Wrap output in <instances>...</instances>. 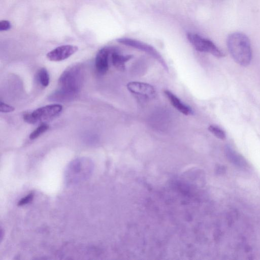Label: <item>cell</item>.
I'll list each match as a JSON object with an SVG mask.
<instances>
[{"mask_svg":"<svg viewBox=\"0 0 260 260\" xmlns=\"http://www.w3.org/2000/svg\"><path fill=\"white\" fill-rule=\"evenodd\" d=\"M112 48L104 47L98 52L95 60L96 71L101 75L107 73L109 69V59Z\"/></svg>","mask_w":260,"mask_h":260,"instance_id":"8","label":"cell"},{"mask_svg":"<svg viewBox=\"0 0 260 260\" xmlns=\"http://www.w3.org/2000/svg\"><path fill=\"white\" fill-rule=\"evenodd\" d=\"M78 48L76 46L64 45L58 46L47 54V58L53 61H59L64 60L77 51Z\"/></svg>","mask_w":260,"mask_h":260,"instance_id":"6","label":"cell"},{"mask_svg":"<svg viewBox=\"0 0 260 260\" xmlns=\"http://www.w3.org/2000/svg\"><path fill=\"white\" fill-rule=\"evenodd\" d=\"M224 151L227 159L231 163L239 167L247 166V163L244 157L231 146L226 145L224 148Z\"/></svg>","mask_w":260,"mask_h":260,"instance_id":"10","label":"cell"},{"mask_svg":"<svg viewBox=\"0 0 260 260\" xmlns=\"http://www.w3.org/2000/svg\"><path fill=\"white\" fill-rule=\"evenodd\" d=\"M49 128V126L46 123H42L37 128H36L29 135V138L31 140H34L43 133L45 132Z\"/></svg>","mask_w":260,"mask_h":260,"instance_id":"13","label":"cell"},{"mask_svg":"<svg viewBox=\"0 0 260 260\" xmlns=\"http://www.w3.org/2000/svg\"><path fill=\"white\" fill-rule=\"evenodd\" d=\"M38 79L40 84L46 87L49 83V75L46 68H42L38 73Z\"/></svg>","mask_w":260,"mask_h":260,"instance_id":"12","label":"cell"},{"mask_svg":"<svg viewBox=\"0 0 260 260\" xmlns=\"http://www.w3.org/2000/svg\"><path fill=\"white\" fill-rule=\"evenodd\" d=\"M208 130L219 139L224 140L226 138V135L224 132L216 125H210L208 127Z\"/></svg>","mask_w":260,"mask_h":260,"instance_id":"14","label":"cell"},{"mask_svg":"<svg viewBox=\"0 0 260 260\" xmlns=\"http://www.w3.org/2000/svg\"><path fill=\"white\" fill-rule=\"evenodd\" d=\"M11 27L10 22L6 20H2L0 22V30L1 31L3 30H7L10 29Z\"/></svg>","mask_w":260,"mask_h":260,"instance_id":"17","label":"cell"},{"mask_svg":"<svg viewBox=\"0 0 260 260\" xmlns=\"http://www.w3.org/2000/svg\"><path fill=\"white\" fill-rule=\"evenodd\" d=\"M33 193H29L25 197L21 199V200H20L18 203V205L21 206L29 203L32 201V200L33 199Z\"/></svg>","mask_w":260,"mask_h":260,"instance_id":"16","label":"cell"},{"mask_svg":"<svg viewBox=\"0 0 260 260\" xmlns=\"http://www.w3.org/2000/svg\"><path fill=\"white\" fill-rule=\"evenodd\" d=\"M252 250V248L249 245H246L245 247V251L246 252H250Z\"/></svg>","mask_w":260,"mask_h":260,"instance_id":"19","label":"cell"},{"mask_svg":"<svg viewBox=\"0 0 260 260\" xmlns=\"http://www.w3.org/2000/svg\"><path fill=\"white\" fill-rule=\"evenodd\" d=\"M110 57L112 64L115 68L119 71H123L125 69V62L130 60L133 57V55L120 54L115 49L113 48Z\"/></svg>","mask_w":260,"mask_h":260,"instance_id":"11","label":"cell"},{"mask_svg":"<svg viewBox=\"0 0 260 260\" xmlns=\"http://www.w3.org/2000/svg\"><path fill=\"white\" fill-rule=\"evenodd\" d=\"M62 109V106L59 104L46 105L35 110L31 113H25L23 119L30 124L45 122L57 116Z\"/></svg>","mask_w":260,"mask_h":260,"instance_id":"3","label":"cell"},{"mask_svg":"<svg viewBox=\"0 0 260 260\" xmlns=\"http://www.w3.org/2000/svg\"><path fill=\"white\" fill-rule=\"evenodd\" d=\"M226 172V168L224 166L218 165L215 168V173L219 175H222Z\"/></svg>","mask_w":260,"mask_h":260,"instance_id":"18","label":"cell"},{"mask_svg":"<svg viewBox=\"0 0 260 260\" xmlns=\"http://www.w3.org/2000/svg\"><path fill=\"white\" fill-rule=\"evenodd\" d=\"M127 88L131 92L145 98H152L155 94L154 87L146 83L138 81L131 82L127 84Z\"/></svg>","mask_w":260,"mask_h":260,"instance_id":"7","label":"cell"},{"mask_svg":"<svg viewBox=\"0 0 260 260\" xmlns=\"http://www.w3.org/2000/svg\"><path fill=\"white\" fill-rule=\"evenodd\" d=\"M82 81L83 73L80 67H69L60 75L58 88L50 95V99L57 102L74 99L80 89Z\"/></svg>","mask_w":260,"mask_h":260,"instance_id":"1","label":"cell"},{"mask_svg":"<svg viewBox=\"0 0 260 260\" xmlns=\"http://www.w3.org/2000/svg\"><path fill=\"white\" fill-rule=\"evenodd\" d=\"M15 110L14 107L10 106L5 103L1 102L0 110L3 113L13 112Z\"/></svg>","mask_w":260,"mask_h":260,"instance_id":"15","label":"cell"},{"mask_svg":"<svg viewBox=\"0 0 260 260\" xmlns=\"http://www.w3.org/2000/svg\"><path fill=\"white\" fill-rule=\"evenodd\" d=\"M164 93L171 104L180 113L185 115L192 114V109L184 104L177 96L168 90L164 91Z\"/></svg>","mask_w":260,"mask_h":260,"instance_id":"9","label":"cell"},{"mask_svg":"<svg viewBox=\"0 0 260 260\" xmlns=\"http://www.w3.org/2000/svg\"><path fill=\"white\" fill-rule=\"evenodd\" d=\"M227 46L235 62L243 67L249 65L252 50L250 41L245 34L239 32L230 34L227 39Z\"/></svg>","mask_w":260,"mask_h":260,"instance_id":"2","label":"cell"},{"mask_svg":"<svg viewBox=\"0 0 260 260\" xmlns=\"http://www.w3.org/2000/svg\"><path fill=\"white\" fill-rule=\"evenodd\" d=\"M117 41L123 45L129 46L144 51L157 60L166 71H168V66L160 53L152 46L145 43L126 38H119Z\"/></svg>","mask_w":260,"mask_h":260,"instance_id":"5","label":"cell"},{"mask_svg":"<svg viewBox=\"0 0 260 260\" xmlns=\"http://www.w3.org/2000/svg\"><path fill=\"white\" fill-rule=\"evenodd\" d=\"M187 37L197 50L210 53L218 58L224 56L223 52L211 41L193 33H188Z\"/></svg>","mask_w":260,"mask_h":260,"instance_id":"4","label":"cell"}]
</instances>
